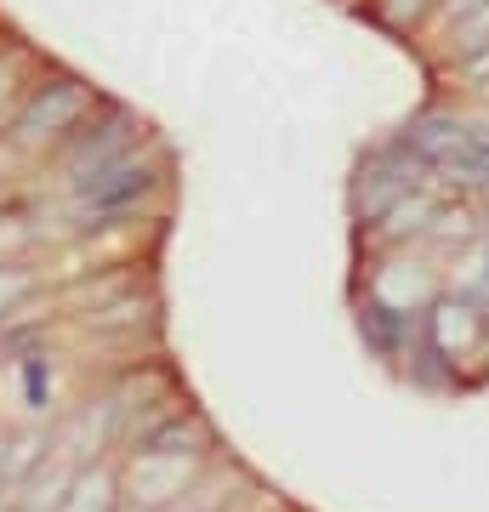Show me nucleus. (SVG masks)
Returning a JSON list of instances; mask_svg holds the SVG:
<instances>
[{
  "label": "nucleus",
  "instance_id": "nucleus-7",
  "mask_svg": "<svg viewBox=\"0 0 489 512\" xmlns=\"http://www.w3.org/2000/svg\"><path fill=\"white\" fill-rule=\"evenodd\" d=\"M433 211H438L433 194H427V188H410L399 205H387L376 217V245H404V239L427 234V228H433Z\"/></svg>",
  "mask_w": 489,
  "mask_h": 512
},
{
  "label": "nucleus",
  "instance_id": "nucleus-11",
  "mask_svg": "<svg viewBox=\"0 0 489 512\" xmlns=\"http://www.w3.org/2000/svg\"><path fill=\"white\" fill-rule=\"evenodd\" d=\"M450 46H455V57H472V52H484V46H489V6H478V12H467V18H455V29H450Z\"/></svg>",
  "mask_w": 489,
  "mask_h": 512
},
{
  "label": "nucleus",
  "instance_id": "nucleus-15",
  "mask_svg": "<svg viewBox=\"0 0 489 512\" xmlns=\"http://www.w3.org/2000/svg\"><path fill=\"white\" fill-rule=\"evenodd\" d=\"M114 291H126V279H103V285H86V291H80V302H103V296H114Z\"/></svg>",
  "mask_w": 489,
  "mask_h": 512
},
{
  "label": "nucleus",
  "instance_id": "nucleus-13",
  "mask_svg": "<svg viewBox=\"0 0 489 512\" xmlns=\"http://www.w3.org/2000/svg\"><path fill=\"white\" fill-rule=\"evenodd\" d=\"M29 291H35V274H29V268H0V319L18 308Z\"/></svg>",
  "mask_w": 489,
  "mask_h": 512
},
{
  "label": "nucleus",
  "instance_id": "nucleus-9",
  "mask_svg": "<svg viewBox=\"0 0 489 512\" xmlns=\"http://www.w3.org/2000/svg\"><path fill=\"white\" fill-rule=\"evenodd\" d=\"M114 507H120V473L114 467H80L63 512H114Z\"/></svg>",
  "mask_w": 489,
  "mask_h": 512
},
{
  "label": "nucleus",
  "instance_id": "nucleus-10",
  "mask_svg": "<svg viewBox=\"0 0 489 512\" xmlns=\"http://www.w3.org/2000/svg\"><path fill=\"white\" fill-rule=\"evenodd\" d=\"M74 473H80V467H57L52 473V461H40V473L29 478V484H23V501H18V512H63V501H69V484H74Z\"/></svg>",
  "mask_w": 489,
  "mask_h": 512
},
{
  "label": "nucleus",
  "instance_id": "nucleus-12",
  "mask_svg": "<svg viewBox=\"0 0 489 512\" xmlns=\"http://www.w3.org/2000/svg\"><path fill=\"white\" fill-rule=\"evenodd\" d=\"M370 12H376V23H387V29H416V23L427 18V0H370Z\"/></svg>",
  "mask_w": 489,
  "mask_h": 512
},
{
  "label": "nucleus",
  "instance_id": "nucleus-6",
  "mask_svg": "<svg viewBox=\"0 0 489 512\" xmlns=\"http://www.w3.org/2000/svg\"><path fill=\"white\" fill-rule=\"evenodd\" d=\"M131 501L137 507H171V501H188V484H194V456H160V450H137L126 467Z\"/></svg>",
  "mask_w": 489,
  "mask_h": 512
},
{
  "label": "nucleus",
  "instance_id": "nucleus-5",
  "mask_svg": "<svg viewBox=\"0 0 489 512\" xmlns=\"http://www.w3.org/2000/svg\"><path fill=\"white\" fill-rule=\"evenodd\" d=\"M421 330H427V348H433L444 365L461 370V359H472L478 342H484V313H478V302H467V296H438L433 308L421 313Z\"/></svg>",
  "mask_w": 489,
  "mask_h": 512
},
{
  "label": "nucleus",
  "instance_id": "nucleus-8",
  "mask_svg": "<svg viewBox=\"0 0 489 512\" xmlns=\"http://www.w3.org/2000/svg\"><path fill=\"white\" fill-rule=\"evenodd\" d=\"M46 456H52V439H46V433H18V439H6L0 444V490H23V484L40 473Z\"/></svg>",
  "mask_w": 489,
  "mask_h": 512
},
{
  "label": "nucleus",
  "instance_id": "nucleus-4",
  "mask_svg": "<svg viewBox=\"0 0 489 512\" xmlns=\"http://www.w3.org/2000/svg\"><path fill=\"white\" fill-rule=\"evenodd\" d=\"M421 177H427V165H421L404 143L381 148L376 160L359 171V188H353V200H359V217H381V211H387V205H399L410 188H427Z\"/></svg>",
  "mask_w": 489,
  "mask_h": 512
},
{
  "label": "nucleus",
  "instance_id": "nucleus-2",
  "mask_svg": "<svg viewBox=\"0 0 489 512\" xmlns=\"http://www.w3.org/2000/svg\"><path fill=\"white\" fill-rule=\"evenodd\" d=\"M137 137H143V126H137L126 109H97L86 126L63 143L69 188L86 183V177H97V171H109V165H120V160H131V154H137Z\"/></svg>",
  "mask_w": 489,
  "mask_h": 512
},
{
  "label": "nucleus",
  "instance_id": "nucleus-3",
  "mask_svg": "<svg viewBox=\"0 0 489 512\" xmlns=\"http://www.w3.org/2000/svg\"><path fill=\"white\" fill-rule=\"evenodd\" d=\"M148 188H154V171H148L137 154L120 165H109V171H97V177H86V183H74V205L86 211V217L109 222V217H126V211H137V205L148 200Z\"/></svg>",
  "mask_w": 489,
  "mask_h": 512
},
{
  "label": "nucleus",
  "instance_id": "nucleus-14",
  "mask_svg": "<svg viewBox=\"0 0 489 512\" xmlns=\"http://www.w3.org/2000/svg\"><path fill=\"white\" fill-rule=\"evenodd\" d=\"M478 6H489V0H444V6H438V18H467V12H478Z\"/></svg>",
  "mask_w": 489,
  "mask_h": 512
},
{
  "label": "nucleus",
  "instance_id": "nucleus-1",
  "mask_svg": "<svg viewBox=\"0 0 489 512\" xmlns=\"http://www.w3.org/2000/svg\"><path fill=\"white\" fill-rule=\"evenodd\" d=\"M91 120V92L80 80H46L40 92H29V103L12 120V143L18 148H46L69 143L74 131Z\"/></svg>",
  "mask_w": 489,
  "mask_h": 512
}]
</instances>
